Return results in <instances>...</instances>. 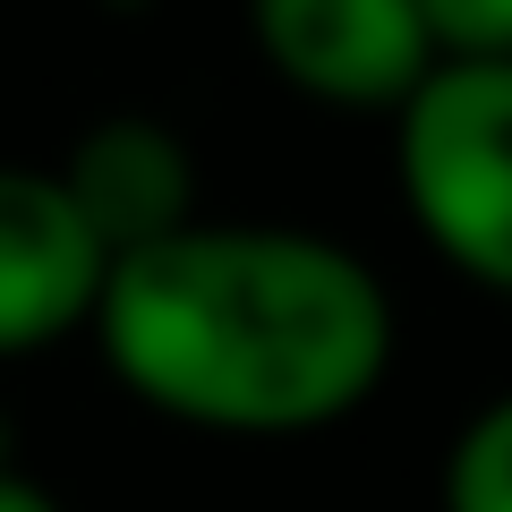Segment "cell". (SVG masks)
<instances>
[{"instance_id":"6da1fadb","label":"cell","mask_w":512,"mask_h":512,"mask_svg":"<svg viewBox=\"0 0 512 512\" xmlns=\"http://www.w3.org/2000/svg\"><path fill=\"white\" fill-rule=\"evenodd\" d=\"M94 342L146 410L205 436H316L393 367V299L342 239L188 222L103 274Z\"/></svg>"},{"instance_id":"7a4b0ae2","label":"cell","mask_w":512,"mask_h":512,"mask_svg":"<svg viewBox=\"0 0 512 512\" xmlns=\"http://www.w3.org/2000/svg\"><path fill=\"white\" fill-rule=\"evenodd\" d=\"M393 180L427 248L512 299V60L427 69L393 111Z\"/></svg>"},{"instance_id":"3957f363","label":"cell","mask_w":512,"mask_h":512,"mask_svg":"<svg viewBox=\"0 0 512 512\" xmlns=\"http://www.w3.org/2000/svg\"><path fill=\"white\" fill-rule=\"evenodd\" d=\"M248 35L282 86L350 111H402L436 69L419 0H256Z\"/></svg>"},{"instance_id":"277c9868","label":"cell","mask_w":512,"mask_h":512,"mask_svg":"<svg viewBox=\"0 0 512 512\" xmlns=\"http://www.w3.org/2000/svg\"><path fill=\"white\" fill-rule=\"evenodd\" d=\"M111 256L52 171H0V359H35L94 325Z\"/></svg>"},{"instance_id":"5b68a950","label":"cell","mask_w":512,"mask_h":512,"mask_svg":"<svg viewBox=\"0 0 512 512\" xmlns=\"http://www.w3.org/2000/svg\"><path fill=\"white\" fill-rule=\"evenodd\" d=\"M52 180L69 188L77 222L94 231V248H103L111 265L137 256V248L180 239L188 222H205L197 214V154H188V137L171 120H146V111L94 120Z\"/></svg>"},{"instance_id":"8992f818","label":"cell","mask_w":512,"mask_h":512,"mask_svg":"<svg viewBox=\"0 0 512 512\" xmlns=\"http://www.w3.org/2000/svg\"><path fill=\"white\" fill-rule=\"evenodd\" d=\"M444 512H512V393H495L444 453Z\"/></svg>"},{"instance_id":"52a82bcc","label":"cell","mask_w":512,"mask_h":512,"mask_svg":"<svg viewBox=\"0 0 512 512\" xmlns=\"http://www.w3.org/2000/svg\"><path fill=\"white\" fill-rule=\"evenodd\" d=\"M427 52L444 69H470V60H512V0H419Z\"/></svg>"},{"instance_id":"ba28073f","label":"cell","mask_w":512,"mask_h":512,"mask_svg":"<svg viewBox=\"0 0 512 512\" xmlns=\"http://www.w3.org/2000/svg\"><path fill=\"white\" fill-rule=\"evenodd\" d=\"M0 512H60V504H52L26 470H0Z\"/></svg>"}]
</instances>
